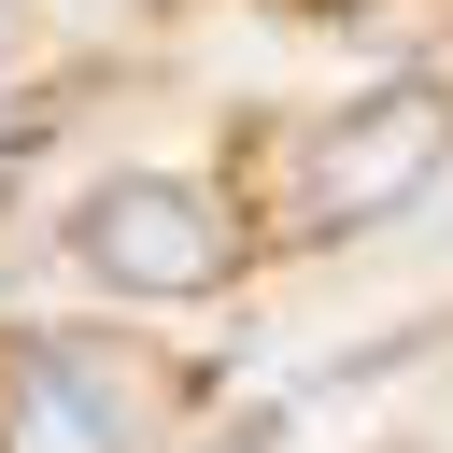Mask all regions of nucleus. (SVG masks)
I'll return each instance as SVG.
<instances>
[{"label":"nucleus","mask_w":453,"mask_h":453,"mask_svg":"<svg viewBox=\"0 0 453 453\" xmlns=\"http://www.w3.org/2000/svg\"><path fill=\"white\" fill-rule=\"evenodd\" d=\"M439 170H453V99H439V85H382V99H354V113L311 127L297 212H311V226H368V212L425 198Z\"/></svg>","instance_id":"1"},{"label":"nucleus","mask_w":453,"mask_h":453,"mask_svg":"<svg viewBox=\"0 0 453 453\" xmlns=\"http://www.w3.org/2000/svg\"><path fill=\"white\" fill-rule=\"evenodd\" d=\"M71 255L113 283V297H212L226 283V212L184 184V170H127L71 212Z\"/></svg>","instance_id":"2"},{"label":"nucleus","mask_w":453,"mask_h":453,"mask_svg":"<svg viewBox=\"0 0 453 453\" xmlns=\"http://www.w3.org/2000/svg\"><path fill=\"white\" fill-rule=\"evenodd\" d=\"M0 57H14V0H0Z\"/></svg>","instance_id":"3"}]
</instances>
